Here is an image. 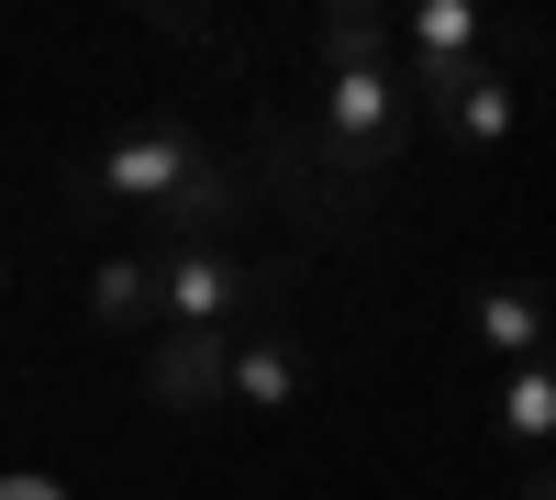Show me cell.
<instances>
[{
    "label": "cell",
    "mask_w": 556,
    "mask_h": 500,
    "mask_svg": "<svg viewBox=\"0 0 556 500\" xmlns=\"http://www.w3.org/2000/svg\"><path fill=\"white\" fill-rule=\"evenodd\" d=\"M89 323L101 334H156V256H89Z\"/></svg>",
    "instance_id": "9"
},
{
    "label": "cell",
    "mask_w": 556,
    "mask_h": 500,
    "mask_svg": "<svg viewBox=\"0 0 556 500\" xmlns=\"http://www.w3.org/2000/svg\"><path fill=\"white\" fill-rule=\"evenodd\" d=\"M267 290H278V267H245L235 245H156V323L178 334H223Z\"/></svg>",
    "instance_id": "3"
},
{
    "label": "cell",
    "mask_w": 556,
    "mask_h": 500,
    "mask_svg": "<svg viewBox=\"0 0 556 500\" xmlns=\"http://www.w3.org/2000/svg\"><path fill=\"white\" fill-rule=\"evenodd\" d=\"M401 133H412L401 56H390V67H323V123H312V145H323L334 178H390V167H401Z\"/></svg>",
    "instance_id": "1"
},
{
    "label": "cell",
    "mask_w": 556,
    "mask_h": 500,
    "mask_svg": "<svg viewBox=\"0 0 556 500\" xmlns=\"http://www.w3.org/2000/svg\"><path fill=\"white\" fill-rule=\"evenodd\" d=\"M323 178H334V167H323L312 133H267V178H256V190H267V201H290L312 234H323V222H345V190H323Z\"/></svg>",
    "instance_id": "8"
},
{
    "label": "cell",
    "mask_w": 556,
    "mask_h": 500,
    "mask_svg": "<svg viewBox=\"0 0 556 500\" xmlns=\"http://www.w3.org/2000/svg\"><path fill=\"white\" fill-rule=\"evenodd\" d=\"M468 323H479V345H490V356L534 368V356L556 345V300H545V290H523V279H490V290L468 300Z\"/></svg>",
    "instance_id": "6"
},
{
    "label": "cell",
    "mask_w": 556,
    "mask_h": 500,
    "mask_svg": "<svg viewBox=\"0 0 556 500\" xmlns=\"http://www.w3.org/2000/svg\"><path fill=\"white\" fill-rule=\"evenodd\" d=\"M513 500H556V457H534V467L513 478Z\"/></svg>",
    "instance_id": "13"
},
{
    "label": "cell",
    "mask_w": 556,
    "mask_h": 500,
    "mask_svg": "<svg viewBox=\"0 0 556 500\" xmlns=\"http://www.w3.org/2000/svg\"><path fill=\"white\" fill-rule=\"evenodd\" d=\"M490 23L468 12V0H424V12L401 23V67H445V56H479Z\"/></svg>",
    "instance_id": "11"
},
{
    "label": "cell",
    "mask_w": 556,
    "mask_h": 500,
    "mask_svg": "<svg viewBox=\"0 0 556 500\" xmlns=\"http://www.w3.org/2000/svg\"><path fill=\"white\" fill-rule=\"evenodd\" d=\"M301 345L290 334H245L235 345V368H223V400H245V412H290V400H301Z\"/></svg>",
    "instance_id": "10"
},
{
    "label": "cell",
    "mask_w": 556,
    "mask_h": 500,
    "mask_svg": "<svg viewBox=\"0 0 556 500\" xmlns=\"http://www.w3.org/2000/svg\"><path fill=\"white\" fill-rule=\"evenodd\" d=\"M223 368H235V334H178V323L146 334V400L156 412H212Z\"/></svg>",
    "instance_id": "4"
},
{
    "label": "cell",
    "mask_w": 556,
    "mask_h": 500,
    "mask_svg": "<svg viewBox=\"0 0 556 500\" xmlns=\"http://www.w3.org/2000/svg\"><path fill=\"white\" fill-rule=\"evenodd\" d=\"M245 201H256V178H245V156H201L190 178H178V201L156 211V234L167 245H223V234H235V222H245Z\"/></svg>",
    "instance_id": "5"
},
{
    "label": "cell",
    "mask_w": 556,
    "mask_h": 500,
    "mask_svg": "<svg viewBox=\"0 0 556 500\" xmlns=\"http://www.w3.org/2000/svg\"><path fill=\"white\" fill-rule=\"evenodd\" d=\"M212 145L190 123H123L101 156H78L67 167V211H101V201H134V211H167L178 201V178H190Z\"/></svg>",
    "instance_id": "2"
},
{
    "label": "cell",
    "mask_w": 556,
    "mask_h": 500,
    "mask_svg": "<svg viewBox=\"0 0 556 500\" xmlns=\"http://www.w3.org/2000/svg\"><path fill=\"white\" fill-rule=\"evenodd\" d=\"M312 44H323V67H390L401 23H390V12H367V0H334V12L312 23Z\"/></svg>",
    "instance_id": "12"
},
{
    "label": "cell",
    "mask_w": 556,
    "mask_h": 500,
    "mask_svg": "<svg viewBox=\"0 0 556 500\" xmlns=\"http://www.w3.org/2000/svg\"><path fill=\"white\" fill-rule=\"evenodd\" d=\"M0 500H56V489H0Z\"/></svg>",
    "instance_id": "14"
},
{
    "label": "cell",
    "mask_w": 556,
    "mask_h": 500,
    "mask_svg": "<svg viewBox=\"0 0 556 500\" xmlns=\"http://www.w3.org/2000/svg\"><path fill=\"white\" fill-rule=\"evenodd\" d=\"M490 434L513 445L523 467L556 457V368H545V356H534V368H501V389H490Z\"/></svg>",
    "instance_id": "7"
},
{
    "label": "cell",
    "mask_w": 556,
    "mask_h": 500,
    "mask_svg": "<svg viewBox=\"0 0 556 500\" xmlns=\"http://www.w3.org/2000/svg\"><path fill=\"white\" fill-rule=\"evenodd\" d=\"M0 290H12V267H0Z\"/></svg>",
    "instance_id": "15"
}]
</instances>
